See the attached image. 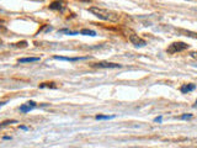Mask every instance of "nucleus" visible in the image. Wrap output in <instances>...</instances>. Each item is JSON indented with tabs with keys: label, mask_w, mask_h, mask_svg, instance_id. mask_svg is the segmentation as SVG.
I'll return each instance as SVG.
<instances>
[{
	"label": "nucleus",
	"mask_w": 197,
	"mask_h": 148,
	"mask_svg": "<svg viewBox=\"0 0 197 148\" xmlns=\"http://www.w3.org/2000/svg\"><path fill=\"white\" fill-rule=\"evenodd\" d=\"M89 13H91L92 15H95L100 20L109 21V22H117L118 19H120V15L117 13L107 10V9H104V8H98V6H90L89 8Z\"/></svg>",
	"instance_id": "f257e3e1"
},
{
	"label": "nucleus",
	"mask_w": 197,
	"mask_h": 148,
	"mask_svg": "<svg viewBox=\"0 0 197 148\" xmlns=\"http://www.w3.org/2000/svg\"><path fill=\"white\" fill-rule=\"evenodd\" d=\"M187 48H188V45H186L183 42H174L168 47L166 52L170 53V54H174V53H177V52H182Z\"/></svg>",
	"instance_id": "f03ea898"
},
{
	"label": "nucleus",
	"mask_w": 197,
	"mask_h": 148,
	"mask_svg": "<svg viewBox=\"0 0 197 148\" xmlns=\"http://www.w3.org/2000/svg\"><path fill=\"white\" fill-rule=\"evenodd\" d=\"M92 67L95 68H104V69H116V68H121L122 65L118 64V63H111V62H98V63H95L92 64Z\"/></svg>",
	"instance_id": "7ed1b4c3"
},
{
	"label": "nucleus",
	"mask_w": 197,
	"mask_h": 148,
	"mask_svg": "<svg viewBox=\"0 0 197 148\" xmlns=\"http://www.w3.org/2000/svg\"><path fill=\"white\" fill-rule=\"evenodd\" d=\"M128 38H129L131 43H132V45H134L136 47H144V46L147 45L145 40L141 38V37H139L138 35H136V33H131V35L128 36Z\"/></svg>",
	"instance_id": "20e7f679"
},
{
	"label": "nucleus",
	"mask_w": 197,
	"mask_h": 148,
	"mask_svg": "<svg viewBox=\"0 0 197 148\" xmlns=\"http://www.w3.org/2000/svg\"><path fill=\"white\" fill-rule=\"evenodd\" d=\"M89 57H62V56H54L53 59L56 60H65V62H78V60H85Z\"/></svg>",
	"instance_id": "39448f33"
},
{
	"label": "nucleus",
	"mask_w": 197,
	"mask_h": 148,
	"mask_svg": "<svg viewBox=\"0 0 197 148\" xmlns=\"http://www.w3.org/2000/svg\"><path fill=\"white\" fill-rule=\"evenodd\" d=\"M37 106V104L35 103V101H29V103H26L25 105H21L20 106V112H22V114H27V112H30L31 110H33L35 107Z\"/></svg>",
	"instance_id": "423d86ee"
},
{
	"label": "nucleus",
	"mask_w": 197,
	"mask_h": 148,
	"mask_svg": "<svg viewBox=\"0 0 197 148\" xmlns=\"http://www.w3.org/2000/svg\"><path fill=\"white\" fill-rule=\"evenodd\" d=\"M196 89V85L195 84H183L181 88H180V92L182 93V94H187V93H190V92H193Z\"/></svg>",
	"instance_id": "0eeeda50"
},
{
	"label": "nucleus",
	"mask_w": 197,
	"mask_h": 148,
	"mask_svg": "<svg viewBox=\"0 0 197 148\" xmlns=\"http://www.w3.org/2000/svg\"><path fill=\"white\" fill-rule=\"evenodd\" d=\"M49 9L51 10H58V11H62L63 10V3L60 0H57V2H53L49 4Z\"/></svg>",
	"instance_id": "6e6552de"
},
{
	"label": "nucleus",
	"mask_w": 197,
	"mask_h": 148,
	"mask_svg": "<svg viewBox=\"0 0 197 148\" xmlns=\"http://www.w3.org/2000/svg\"><path fill=\"white\" fill-rule=\"evenodd\" d=\"M17 62H19V63H35V62H40V57H27V58H20Z\"/></svg>",
	"instance_id": "1a4fd4ad"
},
{
	"label": "nucleus",
	"mask_w": 197,
	"mask_h": 148,
	"mask_svg": "<svg viewBox=\"0 0 197 148\" xmlns=\"http://www.w3.org/2000/svg\"><path fill=\"white\" fill-rule=\"evenodd\" d=\"M79 33H80V35H84V36H91V37H95V36H96V32L92 31V30H89V29H83Z\"/></svg>",
	"instance_id": "9d476101"
},
{
	"label": "nucleus",
	"mask_w": 197,
	"mask_h": 148,
	"mask_svg": "<svg viewBox=\"0 0 197 148\" xmlns=\"http://www.w3.org/2000/svg\"><path fill=\"white\" fill-rule=\"evenodd\" d=\"M116 116L115 115H111V116H109V115H97L95 119L96 120H111V119H115Z\"/></svg>",
	"instance_id": "9b49d317"
},
{
	"label": "nucleus",
	"mask_w": 197,
	"mask_h": 148,
	"mask_svg": "<svg viewBox=\"0 0 197 148\" xmlns=\"http://www.w3.org/2000/svg\"><path fill=\"white\" fill-rule=\"evenodd\" d=\"M60 33H65V35H69V36H75V35H79V32H75V31H70V30H67V29H63V30H59Z\"/></svg>",
	"instance_id": "f8f14e48"
},
{
	"label": "nucleus",
	"mask_w": 197,
	"mask_h": 148,
	"mask_svg": "<svg viewBox=\"0 0 197 148\" xmlns=\"http://www.w3.org/2000/svg\"><path fill=\"white\" fill-rule=\"evenodd\" d=\"M13 123H17V121H16V120H8V121H4V122L0 123V128H3V127H5V126H9V125H13Z\"/></svg>",
	"instance_id": "ddd939ff"
},
{
	"label": "nucleus",
	"mask_w": 197,
	"mask_h": 148,
	"mask_svg": "<svg viewBox=\"0 0 197 148\" xmlns=\"http://www.w3.org/2000/svg\"><path fill=\"white\" fill-rule=\"evenodd\" d=\"M40 88L41 89H43V88H53V89H56L57 85H54V83H42L40 85Z\"/></svg>",
	"instance_id": "4468645a"
},
{
	"label": "nucleus",
	"mask_w": 197,
	"mask_h": 148,
	"mask_svg": "<svg viewBox=\"0 0 197 148\" xmlns=\"http://www.w3.org/2000/svg\"><path fill=\"white\" fill-rule=\"evenodd\" d=\"M192 117V115L191 114H183L182 116H180V119L181 120H187V119H191Z\"/></svg>",
	"instance_id": "2eb2a0df"
},
{
	"label": "nucleus",
	"mask_w": 197,
	"mask_h": 148,
	"mask_svg": "<svg viewBox=\"0 0 197 148\" xmlns=\"http://www.w3.org/2000/svg\"><path fill=\"white\" fill-rule=\"evenodd\" d=\"M161 121H163V116H158V117H155V119H154V122L161 123Z\"/></svg>",
	"instance_id": "dca6fc26"
},
{
	"label": "nucleus",
	"mask_w": 197,
	"mask_h": 148,
	"mask_svg": "<svg viewBox=\"0 0 197 148\" xmlns=\"http://www.w3.org/2000/svg\"><path fill=\"white\" fill-rule=\"evenodd\" d=\"M191 57H192L193 59H197V52H192V53H191Z\"/></svg>",
	"instance_id": "f3484780"
},
{
	"label": "nucleus",
	"mask_w": 197,
	"mask_h": 148,
	"mask_svg": "<svg viewBox=\"0 0 197 148\" xmlns=\"http://www.w3.org/2000/svg\"><path fill=\"white\" fill-rule=\"evenodd\" d=\"M20 130H22V131H27V130H29V127H26V126H20Z\"/></svg>",
	"instance_id": "a211bd4d"
},
{
	"label": "nucleus",
	"mask_w": 197,
	"mask_h": 148,
	"mask_svg": "<svg viewBox=\"0 0 197 148\" xmlns=\"http://www.w3.org/2000/svg\"><path fill=\"white\" fill-rule=\"evenodd\" d=\"M80 2H84V3H90L91 0H80Z\"/></svg>",
	"instance_id": "6ab92c4d"
},
{
	"label": "nucleus",
	"mask_w": 197,
	"mask_h": 148,
	"mask_svg": "<svg viewBox=\"0 0 197 148\" xmlns=\"http://www.w3.org/2000/svg\"><path fill=\"white\" fill-rule=\"evenodd\" d=\"M4 139H11V137H9V136H4Z\"/></svg>",
	"instance_id": "aec40b11"
},
{
	"label": "nucleus",
	"mask_w": 197,
	"mask_h": 148,
	"mask_svg": "<svg viewBox=\"0 0 197 148\" xmlns=\"http://www.w3.org/2000/svg\"><path fill=\"white\" fill-rule=\"evenodd\" d=\"M196 104H197V100H196Z\"/></svg>",
	"instance_id": "412c9836"
}]
</instances>
